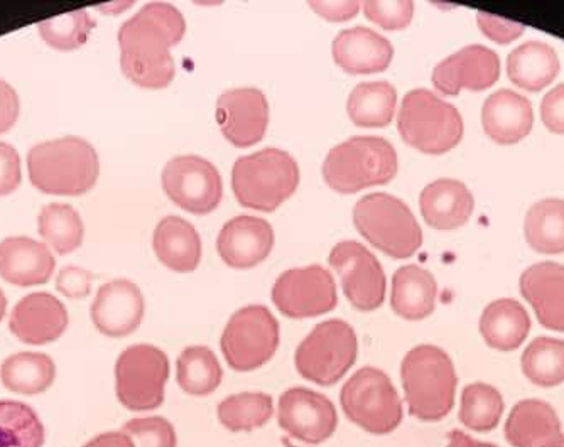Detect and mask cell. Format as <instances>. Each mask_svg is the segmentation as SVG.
<instances>
[{"instance_id": "9c48e42d", "label": "cell", "mask_w": 564, "mask_h": 447, "mask_svg": "<svg viewBox=\"0 0 564 447\" xmlns=\"http://www.w3.org/2000/svg\"><path fill=\"white\" fill-rule=\"evenodd\" d=\"M355 329L341 319L319 323L301 341L294 355L297 373L307 382L332 386L340 382L357 361Z\"/></svg>"}, {"instance_id": "7402d4cb", "label": "cell", "mask_w": 564, "mask_h": 447, "mask_svg": "<svg viewBox=\"0 0 564 447\" xmlns=\"http://www.w3.org/2000/svg\"><path fill=\"white\" fill-rule=\"evenodd\" d=\"M485 134L500 145H512L531 134L534 110L531 101L518 91H494L481 107Z\"/></svg>"}, {"instance_id": "44dd1931", "label": "cell", "mask_w": 564, "mask_h": 447, "mask_svg": "<svg viewBox=\"0 0 564 447\" xmlns=\"http://www.w3.org/2000/svg\"><path fill=\"white\" fill-rule=\"evenodd\" d=\"M333 59L350 75H373L386 72L394 58V46L388 37L369 28L341 31L332 46Z\"/></svg>"}, {"instance_id": "277c9868", "label": "cell", "mask_w": 564, "mask_h": 447, "mask_svg": "<svg viewBox=\"0 0 564 447\" xmlns=\"http://www.w3.org/2000/svg\"><path fill=\"white\" fill-rule=\"evenodd\" d=\"M398 167V152L391 142L373 135H358L328 152L323 163V179L333 192L354 195L391 183Z\"/></svg>"}, {"instance_id": "74e56055", "label": "cell", "mask_w": 564, "mask_h": 447, "mask_svg": "<svg viewBox=\"0 0 564 447\" xmlns=\"http://www.w3.org/2000/svg\"><path fill=\"white\" fill-rule=\"evenodd\" d=\"M522 373L534 385L551 389L564 382V339L535 338L521 358Z\"/></svg>"}, {"instance_id": "1f68e13d", "label": "cell", "mask_w": 564, "mask_h": 447, "mask_svg": "<svg viewBox=\"0 0 564 447\" xmlns=\"http://www.w3.org/2000/svg\"><path fill=\"white\" fill-rule=\"evenodd\" d=\"M0 379L11 392L37 395L55 383L56 364L44 353H15L0 367Z\"/></svg>"}, {"instance_id": "c3c4849f", "label": "cell", "mask_w": 564, "mask_h": 447, "mask_svg": "<svg viewBox=\"0 0 564 447\" xmlns=\"http://www.w3.org/2000/svg\"><path fill=\"white\" fill-rule=\"evenodd\" d=\"M310 8L329 22H344L354 19L360 11V2L347 0V2H310Z\"/></svg>"}, {"instance_id": "5b68a950", "label": "cell", "mask_w": 564, "mask_h": 447, "mask_svg": "<svg viewBox=\"0 0 564 447\" xmlns=\"http://www.w3.org/2000/svg\"><path fill=\"white\" fill-rule=\"evenodd\" d=\"M300 186V166L281 149H262L234 164L232 189L243 208L271 214Z\"/></svg>"}, {"instance_id": "7c38bea8", "label": "cell", "mask_w": 564, "mask_h": 447, "mask_svg": "<svg viewBox=\"0 0 564 447\" xmlns=\"http://www.w3.org/2000/svg\"><path fill=\"white\" fill-rule=\"evenodd\" d=\"M163 189L167 198L193 215H208L224 198V181L210 161L199 155H177L164 166Z\"/></svg>"}, {"instance_id": "8d00e7d4", "label": "cell", "mask_w": 564, "mask_h": 447, "mask_svg": "<svg viewBox=\"0 0 564 447\" xmlns=\"http://www.w3.org/2000/svg\"><path fill=\"white\" fill-rule=\"evenodd\" d=\"M502 393L489 383H470L462 392L459 423L474 433H492L503 414Z\"/></svg>"}, {"instance_id": "4316f807", "label": "cell", "mask_w": 564, "mask_h": 447, "mask_svg": "<svg viewBox=\"0 0 564 447\" xmlns=\"http://www.w3.org/2000/svg\"><path fill=\"white\" fill-rule=\"evenodd\" d=\"M152 247L158 259L170 271H196L202 262V239L189 221L182 217H166L154 230Z\"/></svg>"}, {"instance_id": "60d3db41", "label": "cell", "mask_w": 564, "mask_h": 447, "mask_svg": "<svg viewBox=\"0 0 564 447\" xmlns=\"http://www.w3.org/2000/svg\"><path fill=\"white\" fill-rule=\"evenodd\" d=\"M122 433L131 437L135 447H177L176 429L161 415L132 418Z\"/></svg>"}, {"instance_id": "9a60e30c", "label": "cell", "mask_w": 564, "mask_h": 447, "mask_svg": "<svg viewBox=\"0 0 564 447\" xmlns=\"http://www.w3.org/2000/svg\"><path fill=\"white\" fill-rule=\"evenodd\" d=\"M278 424L293 439L322 444L337 433L338 412L323 393L293 386L279 399Z\"/></svg>"}, {"instance_id": "d590c367", "label": "cell", "mask_w": 564, "mask_h": 447, "mask_svg": "<svg viewBox=\"0 0 564 447\" xmlns=\"http://www.w3.org/2000/svg\"><path fill=\"white\" fill-rule=\"evenodd\" d=\"M217 415L228 433H250L269 424L274 415V401L268 393H236L218 404Z\"/></svg>"}, {"instance_id": "cb8c5ba5", "label": "cell", "mask_w": 564, "mask_h": 447, "mask_svg": "<svg viewBox=\"0 0 564 447\" xmlns=\"http://www.w3.org/2000/svg\"><path fill=\"white\" fill-rule=\"evenodd\" d=\"M56 260L44 243L30 237H9L0 242V277L19 287L46 284Z\"/></svg>"}, {"instance_id": "f1b7e54d", "label": "cell", "mask_w": 564, "mask_h": 447, "mask_svg": "<svg viewBox=\"0 0 564 447\" xmlns=\"http://www.w3.org/2000/svg\"><path fill=\"white\" fill-rule=\"evenodd\" d=\"M531 331L528 310L516 299H497L485 307L480 332L485 344L494 350L514 351L524 344Z\"/></svg>"}, {"instance_id": "ba28073f", "label": "cell", "mask_w": 564, "mask_h": 447, "mask_svg": "<svg viewBox=\"0 0 564 447\" xmlns=\"http://www.w3.org/2000/svg\"><path fill=\"white\" fill-rule=\"evenodd\" d=\"M340 404L348 421L372 436H388L404 421L398 389L388 373L376 367L360 368L347 380Z\"/></svg>"}, {"instance_id": "30bf717a", "label": "cell", "mask_w": 564, "mask_h": 447, "mask_svg": "<svg viewBox=\"0 0 564 447\" xmlns=\"http://www.w3.org/2000/svg\"><path fill=\"white\" fill-rule=\"evenodd\" d=\"M170 379V358L152 345L126 348L117 358L116 393L120 405L132 412L161 407Z\"/></svg>"}, {"instance_id": "f907efd6", "label": "cell", "mask_w": 564, "mask_h": 447, "mask_svg": "<svg viewBox=\"0 0 564 447\" xmlns=\"http://www.w3.org/2000/svg\"><path fill=\"white\" fill-rule=\"evenodd\" d=\"M445 447H499L492 443H480V440L474 439L468 434L462 433V430L453 429L449 430L448 437H446Z\"/></svg>"}, {"instance_id": "6da1fadb", "label": "cell", "mask_w": 564, "mask_h": 447, "mask_svg": "<svg viewBox=\"0 0 564 447\" xmlns=\"http://www.w3.org/2000/svg\"><path fill=\"white\" fill-rule=\"evenodd\" d=\"M186 21L167 2H151L119 30L120 68L141 88L161 90L174 80L171 47L182 43Z\"/></svg>"}, {"instance_id": "681fc988", "label": "cell", "mask_w": 564, "mask_h": 447, "mask_svg": "<svg viewBox=\"0 0 564 447\" xmlns=\"http://www.w3.org/2000/svg\"><path fill=\"white\" fill-rule=\"evenodd\" d=\"M84 447H135L131 437L122 430H110L88 440Z\"/></svg>"}, {"instance_id": "2e32d148", "label": "cell", "mask_w": 564, "mask_h": 447, "mask_svg": "<svg viewBox=\"0 0 564 447\" xmlns=\"http://www.w3.org/2000/svg\"><path fill=\"white\" fill-rule=\"evenodd\" d=\"M218 126L221 134L236 148L246 149L264 139L269 126V103L258 88H236L217 100Z\"/></svg>"}, {"instance_id": "8992f818", "label": "cell", "mask_w": 564, "mask_h": 447, "mask_svg": "<svg viewBox=\"0 0 564 447\" xmlns=\"http://www.w3.org/2000/svg\"><path fill=\"white\" fill-rule=\"evenodd\" d=\"M398 129L405 144L440 155L459 144L465 126L456 107L426 88H417L402 98Z\"/></svg>"}, {"instance_id": "ac0fdd59", "label": "cell", "mask_w": 564, "mask_h": 447, "mask_svg": "<svg viewBox=\"0 0 564 447\" xmlns=\"http://www.w3.org/2000/svg\"><path fill=\"white\" fill-rule=\"evenodd\" d=\"M144 310L141 288L127 279H116L98 288L90 307V318L101 335L123 338L141 326Z\"/></svg>"}, {"instance_id": "d4e9b609", "label": "cell", "mask_w": 564, "mask_h": 447, "mask_svg": "<svg viewBox=\"0 0 564 447\" xmlns=\"http://www.w3.org/2000/svg\"><path fill=\"white\" fill-rule=\"evenodd\" d=\"M420 206L430 227L436 230H455L470 220L475 199L462 181L438 179L427 184L421 192Z\"/></svg>"}, {"instance_id": "816d5d0a", "label": "cell", "mask_w": 564, "mask_h": 447, "mask_svg": "<svg viewBox=\"0 0 564 447\" xmlns=\"http://www.w3.org/2000/svg\"><path fill=\"white\" fill-rule=\"evenodd\" d=\"M6 309H8V299H6L4 293H2V288H0V321L4 319Z\"/></svg>"}, {"instance_id": "83f0119b", "label": "cell", "mask_w": 564, "mask_h": 447, "mask_svg": "<svg viewBox=\"0 0 564 447\" xmlns=\"http://www.w3.org/2000/svg\"><path fill=\"white\" fill-rule=\"evenodd\" d=\"M438 284L434 275L420 265H404L392 277L391 307L408 321H421L436 306Z\"/></svg>"}, {"instance_id": "bcb514c9", "label": "cell", "mask_w": 564, "mask_h": 447, "mask_svg": "<svg viewBox=\"0 0 564 447\" xmlns=\"http://www.w3.org/2000/svg\"><path fill=\"white\" fill-rule=\"evenodd\" d=\"M541 119L554 134H564V84L547 91L541 103Z\"/></svg>"}, {"instance_id": "d6986e66", "label": "cell", "mask_w": 564, "mask_h": 447, "mask_svg": "<svg viewBox=\"0 0 564 447\" xmlns=\"http://www.w3.org/2000/svg\"><path fill=\"white\" fill-rule=\"evenodd\" d=\"M68 328L65 304L47 293H33L22 297L9 319L12 335L25 345H47L62 338Z\"/></svg>"}, {"instance_id": "4fadbf2b", "label": "cell", "mask_w": 564, "mask_h": 447, "mask_svg": "<svg viewBox=\"0 0 564 447\" xmlns=\"http://www.w3.org/2000/svg\"><path fill=\"white\" fill-rule=\"evenodd\" d=\"M272 303L288 318H316L337 307V285L332 272L322 265L291 269L275 281Z\"/></svg>"}, {"instance_id": "ab89813d", "label": "cell", "mask_w": 564, "mask_h": 447, "mask_svg": "<svg viewBox=\"0 0 564 447\" xmlns=\"http://www.w3.org/2000/svg\"><path fill=\"white\" fill-rule=\"evenodd\" d=\"M94 30L95 21L87 11H72L37 24L44 43L58 51L78 50L87 43Z\"/></svg>"}, {"instance_id": "4dcf8cb0", "label": "cell", "mask_w": 564, "mask_h": 447, "mask_svg": "<svg viewBox=\"0 0 564 447\" xmlns=\"http://www.w3.org/2000/svg\"><path fill=\"white\" fill-rule=\"evenodd\" d=\"M398 91L389 81H364L351 91L347 113L351 122L366 129L388 127L394 119Z\"/></svg>"}, {"instance_id": "f35d334b", "label": "cell", "mask_w": 564, "mask_h": 447, "mask_svg": "<svg viewBox=\"0 0 564 447\" xmlns=\"http://www.w3.org/2000/svg\"><path fill=\"white\" fill-rule=\"evenodd\" d=\"M40 415L24 402L0 401V447H43Z\"/></svg>"}, {"instance_id": "8fae6325", "label": "cell", "mask_w": 564, "mask_h": 447, "mask_svg": "<svg viewBox=\"0 0 564 447\" xmlns=\"http://www.w3.org/2000/svg\"><path fill=\"white\" fill-rule=\"evenodd\" d=\"M281 341L274 314L261 304L234 314L220 339L221 353L236 372H253L272 360Z\"/></svg>"}, {"instance_id": "e575fe53", "label": "cell", "mask_w": 564, "mask_h": 447, "mask_svg": "<svg viewBox=\"0 0 564 447\" xmlns=\"http://www.w3.org/2000/svg\"><path fill=\"white\" fill-rule=\"evenodd\" d=\"M37 231L59 255H68L84 243V220L73 206L65 203H51L41 209Z\"/></svg>"}, {"instance_id": "484cf974", "label": "cell", "mask_w": 564, "mask_h": 447, "mask_svg": "<svg viewBox=\"0 0 564 447\" xmlns=\"http://www.w3.org/2000/svg\"><path fill=\"white\" fill-rule=\"evenodd\" d=\"M564 436L553 405L538 399L518 402L506 423V439L512 447H547Z\"/></svg>"}, {"instance_id": "7a4b0ae2", "label": "cell", "mask_w": 564, "mask_h": 447, "mask_svg": "<svg viewBox=\"0 0 564 447\" xmlns=\"http://www.w3.org/2000/svg\"><path fill=\"white\" fill-rule=\"evenodd\" d=\"M34 188L55 196H80L94 189L100 161L90 142L75 135L41 142L28 154Z\"/></svg>"}, {"instance_id": "7bdbcfd3", "label": "cell", "mask_w": 564, "mask_h": 447, "mask_svg": "<svg viewBox=\"0 0 564 447\" xmlns=\"http://www.w3.org/2000/svg\"><path fill=\"white\" fill-rule=\"evenodd\" d=\"M478 28L489 40L500 44H509L521 37L525 28L521 22L510 21V19L499 18V15L489 14V12H478Z\"/></svg>"}, {"instance_id": "ee69618b", "label": "cell", "mask_w": 564, "mask_h": 447, "mask_svg": "<svg viewBox=\"0 0 564 447\" xmlns=\"http://www.w3.org/2000/svg\"><path fill=\"white\" fill-rule=\"evenodd\" d=\"M21 157L8 142H0V196H9L21 186Z\"/></svg>"}, {"instance_id": "d6a6232c", "label": "cell", "mask_w": 564, "mask_h": 447, "mask_svg": "<svg viewBox=\"0 0 564 447\" xmlns=\"http://www.w3.org/2000/svg\"><path fill=\"white\" fill-rule=\"evenodd\" d=\"M224 379L220 361L208 347H188L176 361L177 385L193 397H207Z\"/></svg>"}, {"instance_id": "f5cc1de1", "label": "cell", "mask_w": 564, "mask_h": 447, "mask_svg": "<svg viewBox=\"0 0 564 447\" xmlns=\"http://www.w3.org/2000/svg\"><path fill=\"white\" fill-rule=\"evenodd\" d=\"M547 447H564V436H561L560 439L554 440V443Z\"/></svg>"}, {"instance_id": "5bb4252c", "label": "cell", "mask_w": 564, "mask_h": 447, "mask_svg": "<svg viewBox=\"0 0 564 447\" xmlns=\"http://www.w3.org/2000/svg\"><path fill=\"white\" fill-rule=\"evenodd\" d=\"M328 262L340 275L345 297L355 309L370 313L382 306L388 287L386 272L367 247L345 240L333 247Z\"/></svg>"}, {"instance_id": "f546056e", "label": "cell", "mask_w": 564, "mask_h": 447, "mask_svg": "<svg viewBox=\"0 0 564 447\" xmlns=\"http://www.w3.org/2000/svg\"><path fill=\"white\" fill-rule=\"evenodd\" d=\"M560 73V58L553 46L541 41H528L510 53L507 75L525 91H540L553 84Z\"/></svg>"}, {"instance_id": "b9f144b4", "label": "cell", "mask_w": 564, "mask_h": 447, "mask_svg": "<svg viewBox=\"0 0 564 447\" xmlns=\"http://www.w3.org/2000/svg\"><path fill=\"white\" fill-rule=\"evenodd\" d=\"M362 8L367 19L382 30H404L413 21L414 4L411 0H367Z\"/></svg>"}, {"instance_id": "836d02e7", "label": "cell", "mask_w": 564, "mask_h": 447, "mask_svg": "<svg viewBox=\"0 0 564 447\" xmlns=\"http://www.w3.org/2000/svg\"><path fill=\"white\" fill-rule=\"evenodd\" d=\"M529 246L540 253L564 252V199L547 198L529 208L524 221Z\"/></svg>"}, {"instance_id": "db71d44e", "label": "cell", "mask_w": 564, "mask_h": 447, "mask_svg": "<svg viewBox=\"0 0 564 447\" xmlns=\"http://www.w3.org/2000/svg\"><path fill=\"white\" fill-rule=\"evenodd\" d=\"M281 443L284 444V447H300V446H294V444L291 443V440L288 439V437H282Z\"/></svg>"}, {"instance_id": "3957f363", "label": "cell", "mask_w": 564, "mask_h": 447, "mask_svg": "<svg viewBox=\"0 0 564 447\" xmlns=\"http://www.w3.org/2000/svg\"><path fill=\"white\" fill-rule=\"evenodd\" d=\"M401 380L409 414L421 423H440L453 411L458 377L442 348L420 345L409 350L401 363Z\"/></svg>"}, {"instance_id": "52a82bcc", "label": "cell", "mask_w": 564, "mask_h": 447, "mask_svg": "<svg viewBox=\"0 0 564 447\" xmlns=\"http://www.w3.org/2000/svg\"><path fill=\"white\" fill-rule=\"evenodd\" d=\"M354 225L364 239L392 259L413 257L423 246V230L402 199L373 193L358 199Z\"/></svg>"}, {"instance_id": "f6af8a7d", "label": "cell", "mask_w": 564, "mask_h": 447, "mask_svg": "<svg viewBox=\"0 0 564 447\" xmlns=\"http://www.w3.org/2000/svg\"><path fill=\"white\" fill-rule=\"evenodd\" d=\"M91 281H94L91 272L69 265L59 272L58 279H56V288H58V293L69 299H84L90 294Z\"/></svg>"}, {"instance_id": "ffe728a7", "label": "cell", "mask_w": 564, "mask_h": 447, "mask_svg": "<svg viewBox=\"0 0 564 447\" xmlns=\"http://www.w3.org/2000/svg\"><path fill=\"white\" fill-rule=\"evenodd\" d=\"M274 230L262 218L242 217L227 221L220 230L217 250L228 268L252 269L271 255Z\"/></svg>"}, {"instance_id": "e0dca14e", "label": "cell", "mask_w": 564, "mask_h": 447, "mask_svg": "<svg viewBox=\"0 0 564 447\" xmlns=\"http://www.w3.org/2000/svg\"><path fill=\"white\" fill-rule=\"evenodd\" d=\"M500 59L496 51L471 44L443 59L433 69V85L442 94L455 97L462 90L481 91L499 81Z\"/></svg>"}, {"instance_id": "603a6c76", "label": "cell", "mask_w": 564, "mask_h": 447, "mask_svg": "<svg viewBox=\"0 0 564 447\" xmlns=\"http://www.w3.org/2000/svg\"><path fill=\"white\" fill-rule=\"evenodd\" d=\"M521 293L544 328L564 331V265L540 262L521 275Z\"/></svg>"}, {"instance_id": "7dc6e473", "label": "cell", "mask_w": 564, "mask_h": 447, "mask_svg": "<svg viewBox=\"0 0 564 447\" xmlns=\"http://www.w3.org/2000/svg\"><path fill=\"white\" fill-rule=\"evenodd\" d=\"M21 112L18 91L8 81L0 80V134H6L15 126Z\"/></svg>"}]
</instances>
